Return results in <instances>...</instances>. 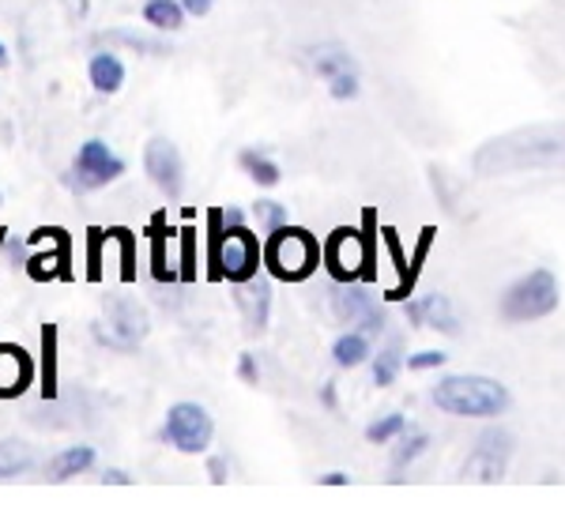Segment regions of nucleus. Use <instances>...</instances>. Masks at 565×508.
Instances as JSON below:
<instances>
[{
	"instance_id": "20",
	"label": "nucleus",
	"mask_w": 565,
	"mask_h": 508,
	"mask_svg": "<svg viewBox=\"0 0 565 508\" xmlns=\"http://www.w3.org/2000/svg\"><path fill=\"white\" fill-rule=\"evenodd\" d=\"M370 354L373 350H370V335L366 332H348V335H340V339L332 343V361L340 369H359Z\"/></svg>"
},
{
	"instance_id": "15",
	"label": "nucleus",
	"mask_w": 565,
	"mask_h": 508,
	"mask_svg": "<svg viewBox=\"0 0 565 508\" xmlns=\"http://www.w3.org/2000/svg\"><path fill=\"white\" fill-rule=\"evenodd\" d=\"M238 305L245 313L249 332H268V316H271V279L253 275L249 283H238Z\"/></svg>"
},
{
	"instance_id": "30",
	"label": "nucleus",
	"mask_w": 565,
	"mask_h": 508,
	"mask_svg": "<svg viewBox=\"0 0 565 508\" xmlns=\"http://www.w3.org/2000/svg\"><path fill=\"white\" fill-rule=\"evenodd\" d=\"M98 42L125 45V50H136V53H170V45L151 42V39H143V34H132V31H106V34H98Z\"/></svg>"
},
{
	"instance_id": "25",
	"label": "nucleus",
	"mask_w": 565,
	"mask_h": 508,
	"mask_svg": "<svg viewBox=\"0 0 565 508\" xmlns=\"http://www.w3.org/2000/svg\"><path fill=\"white\" fill-rule=\"evenodd\" d=\"M238 166H242L253 181H257L260 188L279 185V177H282L279 162H276V159H268V155H264V151H257V148L242 151V155H238Z\"/></svg>"
},
{
	"instance_id": "3",
	"label": "nucleus",
	"mask_w": 565,
	"mask_h": 508,
	"mask_svg": "<svg viewBox=\"0 0 565 508\" xmlns=\"http://www.w3.org/2000/svg\"><path fill=\"white\" fill-rule=\"evenodd\" d=\"M317 264H324V249L302 226L287 223L271 230L268 241H264V268L279 283H302V279L313 275Z\"/></svg>"
},
{
	"instance_id": "31",
	"label": "nucleus",
	"mask_w": 565,
	"mask_h": 508,
	"mask_svg": "<svg viewBox=\"0 0 565 508\" xmlns=\"http://www.w3.org/2000/svg\"><path fill=\"white\" fill-rule=\"evenodd\" d=\"M404 430H407V419H404V414L388 411L385 419H377V422H370V425H366V441H370V444H388V441H396Z\"/></svg>"
},
{
	"instance_id": "49",
	"label": "nucleus",
	"mask_w": 565,
	"mask_h": 508,
	"mask_svg": "<svg viewBox=\"0 0 565 508\" xmlns=\"http://www.w3.org/2000/svg\"><path fill=\"white\" fill-rule=\"evenodd\" d=\"M0 204H4V196H0Z\"/></svg>"
},
{
	"instance_id": "16",
	"label": "nucleus",
	"mask_w": 565,
	"mask_h": 508,
	"mask_svg": "<svg viewBox=\"0 0 565 508\" xmlns=\"http://www.w3.org/2000/svg\"><path fill=\"white\" fill-rule=\"evenodd\" d=\"M148 234H151V275H154V283H174L178 275V268L170 264V252H167V241H170V226H167V215H154L151 226H148Z\"/></svg>"
},
{
	"instance_id": "29",
	"label": "nucleus",
	"mask_w": 565,
	"mask_h": 508,
	"mask_svg": "<svg viewBox=\"0 0 565 508\" xmlns=\"http://www.w3.org/2000/svg\"><path fill=\"white\" fill-rule=\"evenodd\" d=\"M31 467V448L23 441H0V478L23 475Z\"/></svg>"
},
{
	"instance_id": "47",
	"label": "nucleus",
	"mask_w": 565,
	"mask_h": 508,
	"mask_svg": "<svg viewBox=\"0 0 565 508\" xmlns=\"http://www.w3.org/2000/svg\"><path fill=\"white\" fill-rule=\"evenodd\" d=\"M0 68H8V50H4V42H0Z\"/></svg>"
},
{
	"instance_id": "38",
	"label": "nucleus",
	"mask_w": 565,
	"mask_h": 508,
	"mask_svg": "<svg viewBox=\"0 0 565 508\" xmlns=\"http://www.w3.org/2000/svg\"><path fill=\"white\" fill-rule=\"evenodd\" d=\"M238 377L245 385H260V366H257V354H242L238 358Z\"/></svg>"
},
{
	"instance_id": "1",
	"label": "nucleus",
	"mask_w": 565,
	"mask_h": 508,
	"mask_svg": "<svg viewBox=\"0 0 565 508\" xmlns=\"http://www.w3.org/2000/svg\"><path fill=\"white\" fill-rule=\"evenodd\" d=\"M482 177L524 174V170H565V125H532L505 132L476 151Z\"/></svg>"
},
{
	"instance_id": "19",
	"label": "nucleus",
	"mask_w": 565,
	"mask_h": 508,
	"mask_svg": "<svg viewBox=\"0 0 565 508\" xmlns=\"http://www.w3.org/2000/svg\"><path fill=\"white\" fill-rule=\"evenodd\" d=\"M370 310H373V298L366 294V290H359L354 283H335V294H332V313H335V321L359 324Z\"/></svg>"
},
{
	"instance_id": "46",
	"label": "nucleus",
	"mask_w": 565,
	"mask_h": 508,
	"mask_svg": "<svg viewBox=\"0 0 565 508\" xmlns=\"http://www.w3.org/2000/svg\"><path fill=\"white\" fill-rule=\"evenodd\" d=\"M321 399H324L328 407H335V385H332V380H328V385L321 388Z\"/></svg>"
},
{
	"instance_id": "35",
	"label": "nucleus",
	"mask_w": 565,
	"mask_h": 508,
	"mask_svg": "<svg viewBox=\"0 0 565 508\" xmlns=\"http://www.w3.org/2000/svg\"><path fill=\"white\" fill-rule=\"evenodd\" d=\"M253 215H257L264 234L287 226V204H279V199H257V204H253Z\"/></svg>"
},
{
	"instance_id": "42",
	"label": "nucleus",
	"mask_w": 565,
	"mask_h": 508,
	"mask_svg": "<svg viewBox=\"0 0 565 508\" xmlns=\"http://www.w3.org/2000/svg\"><path fill=\"white\" fill-rule=\"evenodd\" d=\"M181 4H185L189 15H207L215 8V0H181Z\"/></svg>"
},
{
	"instance_id": "45",
	"label": "nucleus",
	"mask_w": 565,
	"mask_h": 508,
	"mask_svg": "<svg viewBox=\"0 0 565 508\" xmlns=\"http://www.w3.org/2000/svg\"><path fill=\"white\" fill-rule=\"evenodd\" d=\"M223 219H226V226H242L245 215L238 212V207H223Z\"/></svg>"
},
{
	"instance_id": "8",
	"label": "nucleus",
	"mask_w": 565,
	"mask_h": 508,
	"mask_svg": "<svg viewBox=\"0 0 565 508\" xmlns=\"http://www.w3.org/2000/svg\"><path fill=\"white\" fill-rule=\"evenodd\" d=\"M159 437L167 444H174L178 452H185V456H196V452H207V444H212L215 422L200 403H193V399H181V403H174L167 411V422H162Z\"/></svg>"
},
{
	"instance_id": "2",
	"label": "nucleus",
	"mask_w": 565,
	"mask_h": 508,
	"mask_svg": "<svg viewBox=\"0 0 565 508\" xmlns=\"http://www.w3.org/2000/svg\"><path fill=\"white\" fill-rule=\"evenodd\" d=\"M430 399L437 411L452 414V419H498V414H505L509 403H513V396H509V388L501 385V380L482 377V374L441 377Z\"/></svg>"
},
{
	"instance_id": "36",
	"label": "nucleus",
	"mask_w": 565,
	"mask_h": 508,
	"mask_svg": "<svg viewBox=\"0 0 565 508\" xmlns=\"http://www.w3.org/2000/svg\"><path fill=\"white\" fill-rule=\"evenodd\" d=\"M109 238V230H87V279L90 283H103V241Z\"/></svg>"
},
{
	"instance_id": "23",
	"label": "nucleus",
	"mask_w": 565,
	"mask_h": 508,
	"mask_svg": "<svg viewBox=\"0 0 565 508\" xmlns=\"http://www.w3.org/2000/svg\"><path fill=\"white\" fill-rule=\"evenodd\" d=\"M42 396L57 399V324H42Z\"/></svg>"
},
{
	"instance_id": "34",
	"label": "nucleus",
	"mask_w": 565,
	"mask_h": 508,
	"mask_svg": "<svg viewBox=\"0 0 565 508\" xmlns=\"http://www.w3.org/2000/svg\"><path fill=\"white\" fill-rule=\"evenodd\" d=\"M109 238L121 245V283H132V279H136V238H132V230L114 226V230H109Z\"/></svg>"
},
{
	"instance_id": "40",
	"label": "nucleus",
	"mask_w": 565,
	"mask_h": 508,
	"mask_svg": "<svg viewBox=\"0 0 565 508\" xmlns=\"http://www.w3.org/2000/svg\"><path fill=\"white\" fill-rule=\"evenodd\" d=\"M61 8H65L68 23H79V20H87V8H90V0H61Z\"/></svg>"
},
{
	"instance_id": "22",
	"label": "nucleus",
	"mask_w": 565,
	"mask_h": 508,
	"mask_svg": "<svg viewBox=\"0 0 565 508\" xmlns=\"http://www.w3.org/2000/svg\"><path fill=\"white\" fill-rule=\"evenodd\" d=\"M434 226H426L423 234H418V245H415V252H412V264H407V279L399 287H392L388 290V302H407V294L415 290V279H418V271H423V260H426V252H430V245H434Z\"/></svg>"
},
{
	"instance_id": "48",
	"label": "nucleus",
	"mask_w": 565,
	"mask_h": 508,
	"mask_svg": "<svg viewBox=\"0 0 565 508\" xmlns=\"http://www.w3.org/2000/svg\"><path fill=\"white\" fill-rule=\"evenodd\" d=\"M4 249H8V230L0 226V252H4Z\"/></svg>"
},
{
	"instance_id": "10",
	"label": "nucleus",
	"mask_w": 565,
	"mask_h": 508,
	"mask_svg": "<svg viewBox=\"0 0 565 508\" xmlns=\"http://www.w3.org/2000/svg\"><path fill=\"white\" fill-rule=\"evenodd\" d=\"M226 283H249L253 275L264 268V245L257 241V234L249 226H226L223 234V257H218Z\"/></svg>"
},
{
	"instance_id": "11",
	"label": "nucleus",
	"mask_w": 565,
	"mask_h": 508,
	"mask_svg": "<svg viewBox=\"0 0 565 508\" xmlns=\"http://www.w3.org/2000/svg\"><path fill=\"white\" fill-rule=\"evenodd\" d=\"M72 185L79 193H90V188H106L109 181H117L125 174V162L106 148L103 140H87L84 148L76 151V166H72Z\"/></svg>"
},
{
	"instance_id": "39",
	"label": "nucleus",
	"mask_w": 565,
	"mask_h": 508,
	"mask_svg": "<svg viewBox=\"0 0 565 508\" xmlns=\"http://www.w3.org/2000/svg\"><path fill=\"white\" fill-rule=\"evenodd\" d=\"M359 328L366 335H381V332H385V313H377V305H373V310L359 321Z\"/></svg>"
},
{
	"instance_id": "13",
	"label": "nucleus",
	"mask_w": 565,
	"mask_h": 508,
	"mask_svg": "<svg viewBox=\"0 0 565 508\" xmlns=\"http://www.w3.org/2000/svg\"><path fill=\"white\" fill-rule=\"evenodd\" d=\"M404 316H407V324H415V328H434L441 335L460 332L457 310H452V302L445 294H426V298H418V302H407Z\"/></svg>"
},
{
	"instance_id": "32",
	"label": "nucleus",
	"mask_w": 565,
	"mask_h": 508,
	"mask_svg": "<svg viewBox=\"0 0 565 508\" xmlns=\"http://www.w3.org/2000/svg\"><path fill=\"white\" fill-rule=\"evenodd\" d=\"M178 275H181V283H196V275H200V264H196V230H193V226H185V230H181V264H178Z\"/></svg>"
},
{
	"instance_id": "37",
	"label": "nucleus",
	"mask_w": 565,
	"mask_h": 508,
	"mask_svg": "<svg viewBox=\"0 0 565 508\" xmlns=\"http://www.w3.org/2000/svg\"><path fill=\"white\" fill-rule=\"evenodd\" d=\"M449 361L445 350H418V354H407V369L412 374H426V369H441Z\"/></svg>"
},
{
	"instance_id": "6",
	"label": "nucleus",
	"mask_w": 565,
	"mask_h": 508,
	"mask_svg": "<svg viewBox=\"0 0 565 508\" xmlns=\"http://www.w3.org/2000/svg\"><path fill=\"white\" fill-rule=\"evenodd\" d=\"M26 245L39 252L26 257V279L34 283H53V279H72V238L61 226H39L34 234H26Z\"/></svg>"
},
{
	"instance_id": "9",
	"label": "nucleus",
	"mask_w": 565,
	"mask_h": 508,
	"mask_svg": "<svg viewBox=\"0 0 565 508\" xmlns=\"http://www.w3.org/2000/svg\"><path fill=\"white\" fill-rule=\"evenodd\" d=\"M370 245L366 234H359L354 226H340L332 230V238L324 241V268L335 283H354V279H370Z\"/></svg>"
},
{
	"instance_id": "18",
	"label": "nucleus",
	"mask_w": 565,
	"mask_h": 508,
	"mask_svg": "<svg viewBox=\"0 0 565 508\" xmlns=\"http://www.w3.org/2000/svg\"><path fill=\"white\" fill-rule=\"evenodd\" d=\"M309 65H313V72L321 79H332V76H340V72H348V68H359V61L351 57L348 45L321 42V45H313V50H309Z\"/></svg>"
},
{
	"instance_id": "24",
	"label": "nucleus",
	"mask_w": 565,
	"mask_h": 508,
	"mask_svg": "<svg viewBox=\"0 0 565 508\" xmlns=\"http://www.w3.org/2000/svg\"><path fill=\"white\" fill-rule=\"evenodd\" d=\"M90 464H95V448H90V444H72V448H65L50 464V475H53V483H65V478L79 475V471H87Z\"/></svg>"
},
{
	"instance_id": "44",
	"label": "nucleus",
	"mask_w": 565,
	"mask_h": 508,
	"mask_svg": "<svg viewBox=\"0 0 565 508\" xmlns=\"http://www.w3.org/2000/svg\"><path fill=\"white\" fill-rule=\"evenodd\" d=\"M321 483H324V486H348L351 478L343 475V471H328V475H321Z\"/></svg>"
},
{
	"instance_id": "5",
	"label": "nucleus",
	"mask_w": 565,
	"mask_h": 508,
	"mask_svg": "<svg viewBox=\"0 0 565 508\" xmlns=\"http://www.w3.org/2000/svg\"><path fill=\"white\" fill-rule=\"evenodd\" d=\"M148 332H151V316L136 298H109L103 321L95 324V339L117 354H132L148 339Z\"/></svg>"
},
{
	"instance_id": "43",
	"label": "nucleus",
	"mask_w": 565,
	"mask_h": 508,
	"mask_svg": "<svg viewBox=\"0 0 565 508\" xmlns=\"http://www.w3.org/2000/svg\"><path fill=\"white\" fill-rule=\"evenodd\" d=\"M103 483H109V486H129V475H125V471H117V467H109L106 475H103Z\"/></svg>"
},
{
	"instance_id": "41",
	"label": "nucleus",
	"mask_w": 565,
	"mask_h": 508,
	"mask_svg": "<svg viewBox=\"0 0 565 508\" xmlns=\"http://www.w3.org/2000/svg\"><path fill=\"white\" fill-rule=\"evenodd\" d=\"M207 475H212V483H215V486H223V483H226V475H231V464H226L223 456H212V460H207Z\"/></svg>"
},
{
	"instance_id": "7",
	"label": "nucleus",
	"mask_w": 565,
	"mask_h": 508,
	"mask_svg": "<svg viewBox=\"0 0 565 508\" xmlns=\"http://www.w3.org/2000/svg\"><path fill=\"white\" fill-rule=\"evenodd\" d=\"M513 460V433L505 425H487L471 444L468 460H463V478L468 483H501Z\"/></svg>"
},
{
	"instance_id": "12",
	"label": "nucleus",
	"mask_w": 565,
	"mask_h": 508,
	"mask_svg": "<svg viewBox=\"0 0 565 508\" xmlns=\"http://www.w3.org/2000/svg\"><path fill=\"white\" fill-rule=\"evenodd\" d=\"M143 166H148L151 181L159 185V193H167V199H178L185 193V162H181V151L167 136H154L143 148Z\"/></svg>"
},
{
	"instance_id": "27",
	"label": "nucleus",
	"mask_w": 565,
	"mask_h": 508,
	"mask_svg": "<svg viewBox=\"0 0 565 508\" xmlns=\"http://www.w3.org/2000/svg\"><path fill=\"white\" fill-rule=\"evenodd\" d=\"M407 366V358H404V347H399V339H392L385 350H377V358H373V385L377 388H388V385H396V377H399V369Z\"/></svg>"
},
{
	"instance_id": "33",
	"label": "nucleus",
	"mask_w": 565,
	"mask_h": 508,
	"mask_svg": "<svg viewBox=\"0 0 565 508\" xmlns=\"http://www.w3.org/2000/svg\"><path fill=\"white\" fill-rule=\"evenodd\" d=\"M328 95H332L335 102H354V98L362 95L359 68H348V72H340V76H332V79H328Z\"/></svg>"
},
{
	"instance_id": "4",
	"label": "nucleus",
	"mask_w": 565,
	"mask_h": 508,
	"mask_svg": "<svg viewBox=\"0 0 565 508\" xmlns=\"http://www.w3.org/2000/svg\"><path fill=\"white\" fill-rule=\"evenodd\" d=\"M558 302H562V287H558V279H554V271L535 268L516 279V283L505 287L498 310L509 324H527V321L551 316L558 310Z\"/></svg>"
},
{
	"instance_id": "26",
	"label": "nucleus",
	"mask_w": 565,
	"mask_h": 508,
	"mask_svg": "<svg viewBox=\"0 0 565 508\" xmlns=\"http://www.w3.org/2000/svg\"><path fill=\"white\" fill-rule=\"evenodd\" d=\"M223 234H226L223 207H212V212H207V279H212V283H223V268H218V257H223Z\"/></svg>"
},
{
	"instance_id": "28",
	"label": "nucleus",
	"mask_w": 565,
	"mask_h": 508,
	"mask_svg": "<svg viewBox=\"0 0 565 508\" xmlns=\"http://www.w3.org/2000/svg\"><path fill=\"white\" fill-rule=\"evenodd\" d=\"M430 448V433H423V430H412V433H399L396 437V448H392V471H404V467H412L423 452Z\"/></svg>"
},
{
	"instance_id": "14",
	"label": "nucleus",
	"mask_w": 565,
	"mask_h": 508,
	"mask_svg": "<svg viewBox=\"0 0 565 508\" xmlns=\"http://www.w3.org/2000/svg\"><path fill=\"white\" fill-rule=\"evenodd\" d=\"M34 385L31 354L15 343H0V399H20Z\"/></svg>"
},
{
	"instance_id": "21",
	"label": "nucleus",
	"mask_w": 565,
	"mask_h": 508,
	"mask_svg": "<svg viewBox=\"0 0 565 508\" xmlns=\"http://www.w3.org/2000/svg\"><path fill=\"white\" fill-rule=\"evenodd\" d=\"M143 20H148L154 31L174 34L185 26V4H178V0H148V4H143Z\"/></svg>"
},
{
	"instance_id": "17",
	"label": "nucleus",
	"mask_w": 565,
	"mask_h": 508,
	"mask_svg": "<svg viewBox=\"0 0 565 508\" xmlns=\"http://www.w3.org/2000/svg\"><path fill=\"white\" fill-rule=\"evenodd\" d=\"M87 76H90V87L98 90V95H117V90L125 87V65L117 53H95L87 65Z\"/></svg>"
}]
</instances>
